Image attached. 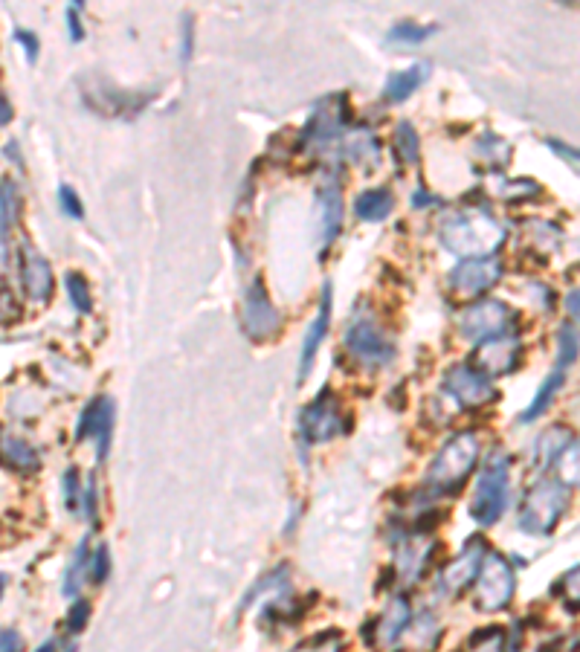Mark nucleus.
<instances>
[{
  "mask_svg": "<svg viewBox=\"0 0 580 652\" xmlns=\"http://www.w3.org/2000/svg\"><path fill=\"white\" fill-rule=\"evenodd\" d=\"M441 244L462 261L493 258L505 244V227L488 212H459L441 224Z\"/></svg>",
  "mask_w": 580,
  "mask_h": 652,
  "instance_id": "1",
  "label": "nucleus"
},
{
  "mask_svg": "<svg viewBox=\"0 0 580 652\" xmlns=\"http://www.w3.org/2000/svg\"><path fill=\"white\" fill-rule=\"evenodd\" d=\"M482 455V438L473 429H462L456 435H450L444 441V447L433 458L430 470H427V490L438 496H450L459 493L464 482L470 479V473L476 470Z\"/></svg>",
  "mask_w": 580,
  "mask_h": 652,
  "instance_id": "2",
  "label": "nucleus"
},
{
  "mask_svg": "<svg viewBox=\"0 0 580 652\" xmlns=\"http://www.w3.org/2000/svg\"><path fill=\"white\" fill-rule=\"evenodd\" d=\"M569 511V487L560 479H540L522 496L517 525L528 537H551Z\"/></svg>",
  "mask_w": 580,
  "mask_h": 652,
  "instance_id": "3",
  "label": "nucleus"
},
{
  "mask_svg": "<svg viewBox=\"0 0 580 652\" xmlns=\"http://www.w3.org/2000/svg\"><path fill=\"white\" fill-rule=\"evenodd\" d=\"M508 496H511V458H508V453L496 450L476 479V490L470 499L473 522L482 528L499 522L508 508Z\"/></svg>",
  "mask_w": 580,
  "mask_h": 652,
  "instance_id": "4",
  "label": "nucleus"
},
{
  "mask_svg": "<svg viewBox=\"0 0 580 652\" xmlns=\"http://www.w3.org/2000/svg\"><path fill=\"white\" fill-rule=\"evenodd\" d=\"M346 354L363 369H383L395 360V345L380 328L375 313L357 308L346 328Z\"/></svg>",
  "mask_w": 580,
  "mask_h": 652,
  "instance_id": "5",
  "label": "nucleus"
},
{
  "mask_svg": "<svg viewBox=\"0 0 580 652\" xmlns=\"http://www.w3.org/2000/svg\"><path fill=\"white\" fill-rule=\"evenodd\" d=\"M517 592V571L502 554H488L485 566L476 577V592H473V606L479 612H502L511 606Z\"/></svg>",
  "mask_w": 580,
  "mask_h": 652,
  "instance_id": "6",
  "label": "nucleus"
},
{
  "mask_svg": "<svg viewBox=\"0 0 580 652\" xmlns=\"http://www.w3.org/2000/svg\"><path fill=\"white\" fill-rule=\"evenodd\" d=\"M514 311L505 305V302H496V299H488V302H476V305H467L456 325H459V334L464 340L470 342H491L499 340V337H508L511 325H514Z\"/></svg>",
  "mask_w": 580,
  "mask_h": 652,
  "instance_id": "7",
  "label": "nucleus"
},
{
  "mask_svg": "<svg viewBox=\"0 0 580 652\" xmlns=\"http://www.w3.org/2000/svg\"><path fill=\"white\" fill-rule=\"evenodd\" d=\"M241 331L253 342H270L282 331V316L276 305L270 302V293L261 279H253L244 290V305H241Z\"/></svg>",
  "mask_w": 580,
  "mask_h": 652,
  "instance_id": "8",
  "label": "nucleus"
},
{
  "mask_svg": "<svg viewBox=\"0 0 580 652\" xmlns=\"http://www.w3.org/2000/svg\"><path fill=\"white\" fill-rule=\"evenodd\" d=\"M348 429V415L340 409V400L331 395L328 389L319 392L314 403H308L299 415V432L305 444H325L334 441Z\"/></svg>",
  "mask_w": 580,
  "mask_h": 652,
  "instance_id": "9",
  "label": "nucleus"
},
{
  "mask_svg": "<svg viewBox=\"0 0 580 652\" xmlns=\"http://www.w3.org/2000/svg\"><path fill=\"white\" fill-rule=\"evenodd\" d=\"M348 119V99L346 93H334L317 102V108L311 111V119L302 131V145L311 151H322L331 142L340 137V131L346 128Z\"/></svg>",
  "mask_w": 580,
  "mask_h": 652,
  "instance_id": "10",
  "label": "nucleus"
},
{
  "mask_svg": "<svg viewBox=\"0 0 580 652\" xmlns=\"http://www.w3.org/2000/svg\"><path fill=\"white\" fill-rule=\"evenodd\" d=\"M488 554H491V551H488V542H485V539H467L462 545V551L441 571L438 589L447 597H459L462 592H467V589L476 583V577H479V571L485 566V557H488Z\"/></svg>",
  "mask_w": 580,
  "mask_h": 652,
  "instance_id": "11",
  "label": "nucleus"
},
{
  "mask_svg": "<svg viewBox=\"0 0 580 652\" xmlns=\"http://www.w3.org/2000/svg\"><path fill=\"white\" fill-rule=\"evenodd\" d=\"M444 389L462 403L464 409H482L496 400L491 377H485L473 363H459L444 374Z\"/></svg>",
  "mask_w": 580,
  "mask_h": 652,
  "instance_id": "12",
  "label": "nucleus"
},
{
  "mask_svg": "<svg viewBox=\"0 0 580 652\" xmlns=\"http://www.w3.org/2000/svg\"><path fill=\"white\" fill-rule=\"evenodd\" d=\"M96 435V461L102 464L111 450V435H114V400L111 397H93L82 409L79 424H76V441L82 444L85 438Z\"/></svg>",
  "mask_w": 580,
  "mask_h": 652,
  "instance_id": "13",
  "label": "nucleus"
},
{
  "mask_svg": "<svg viewBox=\"0 0 580 652\" xmlns=\"http://www.w3.org/2000/svg\"><path fill=\"white\" fill-rule=\"evenodd\" d=\"M499 279H502L499 258H473V261H462L450 273V290L462 299H473L488 293Z\"/></svg>",
  "mask_w": 580,
  "mask_h": 652,
  "instance_id": "14",
  "label": "nucleus"
},
{
  "mask_svg": "<svg viewBox=\"0 0 580 652\" xmlns=\"http://www.w3.org/2000/svg\"><path fill=\"white\" fill-rule=\"evenodd\" d=\"M522 363V348L514 337H499V340L482 342L479 351L473 354V366L485 377H505L514 374Z\"/></svg>",
  "mask_w": 580,
  "mask_h": 652,
  "instance_id": "15",
  "label": "nucleus"
},
{
  "mask_svg": "<svg viewBox=\"0 0 580 652\" xmlns=\"http://www.w3.org/2000/svg\"><path fill=\"white\" fill-rule=\"evenodd\" d=\"M314 212H317L319 244L322 247L334 244V238L340 235V227H343V195H340V186L322 183L317 189V198H314Z\"/></svg>",
  "mask_w": 580,
  "mask_h": 652,
  "instance_id": "16",
  "label": "nucleus"
},
{
  "mask_svg": "<svg viewBox=\"0 0 580 652\" xmlns=\"http://www.w3.org/2000/svg\"><path fill=\"white\" fill-rule=\"evenodd\" d=\"M328 325H331V284L322 287V299H319V311L314 322L308 325V334L302 340V354H299V383L308 380V374L314 369L319 354V345L328 337Z\"/></svg>",
  "mask_w": 580,
  "mask_h": 652,
  "instance_id": "17",
  "label": "nucleus"
},
{
  "mask_svg": "<svg viewBox=\"0 0 580 652\" xmlns=\"http://www.w3.org/2000/svg\"><path fill=\"white\" fill-rule=\"evenodd\" d=\"M21 282L32 302L44 305L53 296V270L47 264V258L41 256L38 250H32L29 244L21 247Z\"/></svg>",
  "mask_w": 580,
  "mask_h": 652,
  "instance_id": "18",
  "label": "nucleus"
},
{
  "mask_svg": "<svg viewBox=\"0 0 580 652\" xmlns=\"http://www.w3.org/2000/svg\"><path fill=\"white\" fill-rule=\"evenodd\" d=\"M0 467L9 470V473L32 476V473L41 470V455L24 438L0 429Z\"/></svg>",
  "mask_w": 580,
  "mask_h": 652,
  "instance_id": "19",
  "label": "nucleus"
},
{
  "mask_svg": "<svg viewBox=\"0 0 580 652\" xmlns=\"http://www.w3.org/2000/svg\"><path fill=\"white\" fill-rule=\"evenodd\" d=\"M412 621V609H409V597L398 595L389 600V606L383 609L380 621H377V641L380 644H395Z\"/></svg>",
  "mask_w": 580,
  "mask_h": 652,
  "instance_id": "20",
  "label": "nucleus"
},
{
  "mask_svg": "<svg viewBox=\"0 0 580 652\" xmlns=\"http://www.w3.org/2000/svg\"><path fill=\"white\" fill-rule=\"evenodd\" d=\"M569 447H572V429L563 424L549 426V429L537 438V444H534V467H537V470H546L551 464H557L560 455L566 453Z\"/></svg>",
  "mask_w": 580,
  "mask_h": 652,
  "instance_id": "21",
  "label": "nucleus"
},
{
  "mask_svg": "<svg viewBox=\"0 0 580 652\" xmlns=\"http://www.w3.org/2000/svg\"><path fill=\"white\" fill-rule=\"evenodd\" d=\"M343 151H346V157L354 163V166H366V169H372V166L377 163V157H380V142H377L372 128L360 125V128H354L346 140H343Z\"/></svg>",
  "mask_w": 580,
  "mask_h": 652,
  "instance_id": "22",
  "label": "nucleus"
},
{
  "mask_svg": "<svg viewBox=\"0 0 580 652\" xmlns=\"http://www.w3.org/2000/svg\"><path fill=\"white\" fill-rule=\"evenodd\" d=\"M427 76H430V64H415L409 70L392 73L389 82H386V90H383V99L392 102V105L404 102V99H409L418 87L427 82Z\"/></svg>",
  "mask_w": 580,
  "mask_h": 652,
  "instance_id": "23",
  "label": "nucleus"
},
{
  "mask_svg": "<svg viewBox=\"0 0 580 652\" xmlns=\"http://www.w3.org/2000/svg\"><path fill=\"white\" fill-rule=\"evenodd\" d=\"M395 209V198L389 189H369L363 195H357L354 200V212L360 221H369V224H377V221H386Z\"/></svg>",
  "mask_w": 580,
  "mask_h": 652,
  "instance_id": "24",
  "label": "nucleus"
},
{
  "mask_svg": "<svg viewBox=\"0 0 580 652\" xmlns=\"http://www.w3.org/2000/svg\"><path fill=\"white\" fill-rule=\"evenodd\" d=\"M430 557H433V545L430 542H415V539H404L401 545V554H398V568H401V577L404 580H418L427 566H430Z\"/></svg>",
  "mask_w": 580,
  "mask_h": 652,
  "instance_id": "25",
  "label": "nucleus"
},
{
  "mask_svg": "<svg viewBox=\"0 0 580 652\" xmlns=\"http://www.w3.org/2000/svg\"><path fill=\"white\" fill-rule=\"evenodd\" d=\"M563 383H566V374H563V371H560V369L551 371L549 377H546V383L540 386V392H537V397L531 400V406H528V409H525V412H522V415H520L522 424H534V421H537L540 415H546V409H549V406H551V400H554V395H557V392L563 389Z\"/></svg>",
  "mask_w": 580,
  "mask_h": 652,
  "instance_id": "26",
  "label": "nucleus"
},
{
  "mask_svg": "<svg viewBox=\"0 0 580 652\" xmlns=\"http://www.w3.org/2000/svg\"><path fill=\"white\" fill-rule=\"evenodd\" d=\"M87 574H90V545H87V539H82V545L76 548L70 566L64 571V586H61V592L67 597L79 595L82 586H85Z\"/></svg>",
  "mask_w": 580,
  "mask_h": 652,
  "instance_id": "27",
  "label": "nucleus"
},
{
  "mask_svg": "<svg viewBox=\"0 0 580 652\" xmlns=\"http://www.w3.org/2000/svg\"><path fill=\"white\" fill-rule=\"evenodd\" d=\"M15 218H18V189L12 180H0V241H6Z\"/></svg>",
  "mask_w": 580,
  "mask_h": 652,
  "instance_id": "28",
  "label": "nucleus"
},
{
  "mask_svg": "<svg viewBox=\"0 0 580 652\" xmlns=\"http://www.w3.org/2000/svg\"><path fill=\"white\" fill-rule=\"evenodd\" d=\"M395 151H398L401 163H406V166H415L418 157H421V142H418V134H415V128L409 122H401L395 128Z\"/></svg>",
  "mask_w": 580,
  "mask_h": 652,
  "instance_id": "29",
  "label": "nucleus"
},
{
  "mask_svg": "<svg viewBox=\"0 0 580 652\" xmlns=\"http://www.w3.org/2000/svg\"><path fill=\"white\" fill-rule=\"evenodd\" d=\"M505 650H508L505 629H502V626H485V629H479V632L470 638V644H467V650L464 652H505Z\"/></svg>",
  "mask_w": 580,
  "mask_h": 652,
  "instance_id": "30",
  "label": "nucleus"
},
{
  "mask_svg": "<svg viewBox=\"0 0 580 652\" xmlns=\"http://www.w3.org/2000/svg\"><path fill=\"white\" fill-rule=\"evenodd\" d=\"M525 229H528V238L537 244L540 253H554L560 247V235L563 232H560V227L549 224V221H528Z\"/></svg>",
  "mask_w": 580,
  "mask_h": 652,
  "instance_id": "31",
  "label": "nucleus"
},
{
  "mask_svg": "<svg viewBox=\"0 0 580 652\" xmlns=\"http://www.w3.org/2000/svg\"><path fill=\"white\" fill-rule=\"evenodd\" d=\"M64 287H67V296H70V305L79 313L93 311V296L87 290V282L82 273H64Z\"/></svg>",
  "mask_w": 580,
  "mask_h": 652,
  "instance_id": "32",
  "label": "nucleus"
},
{
  "mask_svg": "<svg viewBox=\"0 0 580 652\" xmlns=\"http://www.w3.org/2000/svg\"><path fill=\"white\" fill-rule=\"evenodd\" d=\"M580 351V337L572 325H563L560 334H557V369L563 371L566 366H572L578 360Z\"/></svg>",
  "mask_w": 580,
  "mask_h": 652,
  "instance_id": "33",
  "label": "nucleus"
},
{
  "mask_svg": "<svg viewBox=\"0 0 580 652\" xmlns=\"http://www.w3.org/2000/svg\"><path fill=\"white\" fill-rule=\"evenodd\" d=\"M288 580H290V568L288 566L270 568V571H267V574H264V577L259 580V586H253V589H250V595L241 597V609H247V606H250V603H253V600H256V597H259L264 589H267V592H273V589L285 586Z\"/></svg>",
  "mask_w": 580,
  "mask_h": 652,
  "instance_id": "34",
  "label": "nucleus"
},
{
  "mask_svg": "<svg viewBox=\"0 0 580 652\" xmlns=\"http://www.w3.org/2000/svg\"><path fill=\"white\" fill-rule=\"evenodd\" d=\"M557 470H560V482L580 490V441H575L566 453L560 455Z\"/></svg>",
  "mask_w": 580,
  "mask_h": 652,
  "instance_id": "35",
  "label": "nucleus"
},
{
  "mask_svg": "<svg viewBox=\"0 0 580 652\" xmlns=\"http://www.w3.org/2000/svg\"><path fill=\"white\" fill-rule=\"evenodd\" d=\"M108 574H111V548H108V545H99V548L93 551V557H90V580H93L96 586H102V583L108 580Z\"/></svg>",
  "mask_w": 580,
  "mask_h": 652,
  "instance_id": "36",
  "label": "nucleus"
},
{
  "mask_svg": "<svg viewBox=\"0 0 580 652\" xmlns=\"http://www.w3.org/2000/svg\"><path fill=\"white\" fill-rule=\"evenodd\" d=\"M58 209L67 215V218H85V203L76 195V189L70 186H58Z\"/></svg>",
  "mask_w": 580,
  "mask_h": 652,
  "instance_id": "37",
  "label": "nucleus"
},
{
  "mask_svg": "<svg viewBox=\"0 0 580 652\" xmlns=\"http://www.w3.org/2000/svg\"><path fill=\"white\" fill-rule=\"evenodd\" d=\"M61 487H64V505L70 511H79L82 508V479L76 470H67L64 479H61Z\"/></svg>",
  "mask_w": 580,
  "mask_h": 652,
  "instance_id": "38",
  "label": "nucleus"
},
{
  "mask_svg": "<svg viewBox=\"0 0 580 652\" xmlns=\"http://www.w3.org/2000/svg\"><path fill=\"white\" fill-rule=\"evenodd\" d=\"M560 592H563V603H566V609H575V612H580V566L572 568V571L563 577V583H560Z\"/></svg>",
  "mask_w": 580,
  "mask_h": 652,
  "instance_id": "39",
  "label": "nucleus"
},
{
  "mask_svg": "<svg viewBox=\"0 0 580 652\" xmlns=\"http://www.w3.org/2000/svg\"><path fill=\"white\" fill-rule=\"evenodd\" d=\"M433 27H418V24H398V27L389 32V41H406V44H418V41H427L433 35Z\"/></svg>",
  "mask_w": 580,
  "mask_h": 652,
  "instance_id": "40",
  "label": "nucleus"
},
{
  "mask_svg": "<svg viewBox=\"0 0 580 652\" xmlns=\"http://www.w3.org/2000/svg\"><path fill=\"white\" fill-rule=\"evenodd\" d=\"M499 151L502 154H511V148H508V142L499 140V137H493V134H485L482 140H479V145H476V154H491V163L493 166H502V163H508V160H502L499 157Z\"/></svg>",
  "mask_w": 580,
  "mask_h": 652,
  "instance_id": "41",
  "label": "nucleus"
},
{
  "mask_svg": "<svg viewBox=\"0 0 580 652\" xmlns=\"http://www.w3.org/2000/svg\"><path fill=\"white\" fill-rule=\"evenodd\" d=\"M505 200H534L540 198V186L534 180H514L508 183V189L502 192Z\"/></svg>",
  "mask_w": 580,
  "mask_h": 652,
  "instance_id": "42",
  "label": "nucleus"
},
{
  "mask_svg": "<svg viewBox=\"0 0 580 652\" xmlns=\"http://www.w3.org/2000/svg\"><path fill=\"white\" fill-rule=\"evenodd\" d=\"M90 621V603H87L85 597H79L73 606H70V612H67V629L76 635V632H82Z\"/></svg>",
  "mask_w": 580,
  "mask_h": 652,
  "instance_id": "43",
  "label": "nucleus"
},
{
  "mask_svg": "<svg viewBox=\"0 0 580 652\" xmlns=\"http://www.w3.org/2000/svg\"><path fill=\"white\" fill-rule=\"evenodd\" d=\"M82 513L87 516V522H96L99 519V487H96V479L90 476L82 490Z\"/></svg>",
  "mask_w": 580,
  "mask_h": 652,
  "instance_id": "44",
  "label": "nucleus"
},
{
  "mask_svg": "<svg viewBox=\"0 0 580 652\" xmlns=\"http://www.w3.org/2000/svg\"><path fill=\"white\" fill-rule=\"evenodd\" d=\"M15 41L24 47L27 61L32 64V61L38 58V38H35V32H29V29H15Z\"/></svg>",
  "mask_w": 580,
  "mask_h": 652,
  "instance_id": "45",
  "label": "nucleus"
},
{
  "mask_svg": "<svg viewBox=\"0 0 580 652\" xmlns=\"http://www.w3.org/2000/svg\"><path fill=\"white\" fill-rule=\"evenodd\" d=\"M0 652H24V641L15 629H3L0 632Z\"/></svg>",
  "mask_w": 580,
  "mask_h": 652,
  "instance_id": "46",
  "label": "nucleus"
},
{
  "mask_svg": "<svg viewBox=\"0 0 580 652\" xmlns=\"http://www.w3.org/2000/svg\"><path fill=\"white\" fill-rule=\"evenodd\" d=\"M67 27H70V41H82V38H85V27H82V18H79V6H70V9H67Z\"/></svg>",
  "mask_w": 580,
  "mask_h": 652,
  "instance_id": "47",
  "label": "nucleus"
},
{
  "mask_svg": "<svg viewBox=\"0 0 580 652\" xmlns=\"http://www.w3.org/2000/svg\"><path fill=\"white\" fill-rule=\"evenodd\" d=\"M12 305H15V299H12V293H6V290L0 287V322H6V319L12 316V311H15Z\"/></svg>",
  "mask_w": 580,
  "mask_h": 652,
  "instance_id": "48",
  "label": "nucleus"
},
{
  "mask_svg": "<svg viewBox=\"0 0 580 652\" xmlns=\"http://www.w3.org/2000/svg\"><path fill=\"white\" fill-rule=\"evenodd\" d=\"M566 313H569L575 322H580V290H572V293L566 296Z\"/></svg>",
  "mask_w": 580,
  "mask_h": 652,
  "instance_id": "49",
  "label": "nucleus"
},
{
  "mask_svg": "<svg viewBox=\"0 0 580 652\" xmlns=\"http://www.w3.org/2000/svg\"><path fill=\"white\" fill-rule=\"evenodd\" d=\"M12 116H15V111H12V102L0 93V128L3 125H9L12 122Z\"/></svg>",
  "mask_w": 580,
  "mask_h": 652,
  "instance_id": "50",
  "label": "nucleus"
},
{
  "mask_svg": "<svg viewBox=\"0 0 580 652\" xmlns=\"http://www.w3.org/2000/svg\"><path fill=\"white\" fill-rule=\"evenodd\" d=\"M192 56V21L186 18V27H183V58Z\"/></svg>",
  "mask_w": 580,
  "mask_h": 652,
  "instance_id": "51",
  "label": "nucleus"
},
{
  "mask_svg": "<svg viewBox=\"0 0 580 652\" xmlns=\"http://www.w3.org/2000/svg\"><path fill=\"white\" fill-rule=\"evenodd\" d=\"M549 145L557 151V154H563V157H575V160H580V151L578 148H563L557 140H549Z\"/></svg>",
  "mask_w": 580,
  "mask_h": 652,
  "instance_id": "52",
  "label": "nucleus"
},
{
  "mask_svg": "<svg viewBox=\"0 0 580 652\" xmlns=\"http://www.w3.org/2000/svg\"><path fill=\"white\" fill-rule=\"evenodd\" d=\"M412 203H415V206H421V203H427V206H430V203H438V200H435L433 195H421V192H418V195L412 198Z\"/></svg>",
  "mask_w": 580,
  "mask_h": 652,
  "instance_id": "53",
  "label": "nucleus"
},
{
  "mask_svg": "<svg viewBox=\"0 0 580 652\" xmlns=\"http://www.w3.org/2000/svg\"><path fill=\"white\" fill-rule=\"evenodd\" d=\"M35 652H56V644L53 641H47V644H41Z\"/></svg>",
  "mask_w": 580,
  "mask_h": 652,
  "instance_id": "54",
  "label": "nucleus"
},
{
  "mask_svg": "<svg viewBox=\"0 0 580 652\" xmlns=\"http://www.w3.org/2000/svg\"><path fill=\"white\" fill-rule=\"evenodd\" d=\"M3 589H6V577L0 574V597H3Z\"/></svg>",
  "mask_w": 580,
  "mask_h": 652,
  "instance_id": "55",
  "label": "nucleus"
},
{
  "mask_svg": "<svg viewBox=\"0 0 580 652\" xmlns=\"http://www.w3.org/2000/svg\"><path fill=\"white\" fill-rule=\"evenodd\" d=\"M67 652H76V650H67Z\"/></svg>",
  "mask_w": 580,
  "mask_h": 652,
  "instance_id": "56",
  "label": "nucleus"
}]
</instances>
